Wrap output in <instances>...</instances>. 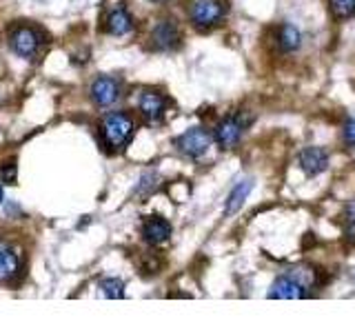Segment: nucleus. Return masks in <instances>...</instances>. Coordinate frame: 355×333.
Masks as SVG:
<instances>
[{
  "label": "nucleus",
  "mask_w": 355,
  "mask_h": 333,
  "mask_svg": "<svg viewBox=\"0 0 355 333\" xmlns=\"http://www.w3.org/2000/svg\"><path fill=\"white\" fill-rule=\"evenodd\" d=\"M100 129H103V138L107 142V147L111 149H122L125 144L131 140L133 136V118L122 114V111H111V114H107L103 118V125H100Z\"/></svg>",
  "instance_id": "obj_1"
},
{
  "label": "nucleus",
  "mask_w": 355,
  "mask_h": 333,
  "mask_svg": "<svg viewBox=\"0 0 355 333\" xmlns=\"http://www.w3.org/2000/svg\"><path fill=\"white\" fill-rule=\"evenodd\" d=\"M227 16L225 0H191L189 5V18H191L193 27L200 31L218 27Z\"/></svg>",
  "instance_id": "obj_2"
},
{
  "label": "nucleus",
  "mask_w": 355,
  "mask_h": 333,
  "mask_svg": "<svg viewBox=\"0 0 355 333\" xmlns=\"http://www.w3.org/2000/svg\"><path fill=\"white\" fill-rule=\"evenodd\" d=\"M211 140H214V136H211L207 129L191 127L175 140V147L180 153H184L187 158H202L211 147Z\"/></svg>",
  "instance_id": "obj_3"
},
{
  "label": "nucleus",
  "mask_w": 355,
  "mask_h": 333,
  "mask_svg": "<svg viewBox=\"0 0 355 333\" xmlns=\"http://www.w3.org/2000/svg\"><path fill=\"white\" fill-rule=\"evenodd\" d=\"M249 122H251V118H242V114L220 120L216 131H214V140L220 144L222 149H233L240 142L242 133H244V129H247Z\"/></svg>",
  "instance_id": "obj_4"
},
{
  "label": "nucleus",
  "mask_w": 355,
  "mask_h": 333,
  "mask_svg": "<svg viewBox=\"0 0 355 333\" xmlns=\"http://www.w3.org/2000/svg\"><path fill=\"white\" fill-rule=\"evenodd\" d=\"M42 33L33 27H16L9 36V44L20 58H33L42 47Z\"/></svg>",
  "instance_id": "obj_5"
},
{
  "label": "nucleus",
  "mask_w": 355,
  "mask_h": 333,
  "mask_svg": "<svg viewBox=\"0 0 355 333\" xmlns=\"http://www.w3.org/2000/svg\"><path fill=\"white\" fill-rule=\"evenodd\" d=\"M180 29H178L175 20H160L151 31V44L158 51H171L180 44Z\"/></svg>",
  "instance_id": "obj_6"
},
{
  "label": "nucleus",
  "mask_w": 355,
  "mask_h": 333,
  "mask_svg": "<svg viewBox=\"0 0 355 333\" xmlns=\"http://www.w3.org/2000/svg\"><path fill=\"white\" fill-rule=\"evenodd\" d=\"M269 298L271 300H300V298H306V287L300 282L293 273H286V275H280L271 284Z\"/></svg>",
  "instance_id": "obj_7"
},
{
  "label": "nucleus",
  "mask_w": 355,
  "mask_h": 333,
  "mask_svg": "<svg viewBox=\"0 0 355 333\" xmlns=\"http://www.w3.org/2000/svg\"><path fill=\"white\" fill-rule=\"evenodd\" d=\"M89 94H92V100L98 107H111L120 98V83L116 78H109V76L96 78L92 89H89Z\"/></svg>",
  "instance_id": "obj_8"
},
{
  "label": "nucleus",
  "mask_w": 355,
  "mask_h": 333,
  "mask_svg": "<svg viewBox=\"0 0 355 333\" xmlns=\"http://www.w3.org/2000/svg\"><path fill=\"white\" fill-rule=\"evenodd\" d=\"M297 162H300V169H302L306 176H318L322 171H327L329 153L322 147H306V149L300 151Z\"/></svg>",
  "instance_id": "obj_9"
},
{
  "label": "nucleus",
  "mask_w": 355,
  "mask_h": 333,
  "mask_svg": "<svg viewBox=\"0 0 355 333\" xmlns=\"http://www.w3.org/2000/svg\"><path fill=\"white\" fill-rule=\"evenodd\" d=\"M138 109L149 122H155L162 118L164 109H166V100L158 92H144L138 100Z\"/></svg>",
  "instance_id": "obj_10"
},
{
  "label": "nucleus",
  "mask_w": 355,
  "mask_h": 333,
  "mask_svg": "<svg viewBox=\"0 0 355 333\" xmlns=\"http://www.w3.org/2000/svg\"><path fill=\"white\" fill-rule=\"evenodd\" d=\"M171 225L166 222L164 218H149L147 222H144L142 227V236L144 240H147L149 244H164L166 240L171 238Z\"/></svg>",
  "instance_id": "obj_11"
},
{
  "label": "nucleus",
  "mask_w": 355,
  "mask_h": 333,
  "mask_svg": "<svg viewBox=\"0 0 355 333\" xmlns=\"http://www.w3.org/2000/svg\"><path fill=\"white\" fill-rule=\"evenodd\" d=\"M251 189H253V180H251V178H244V180H240L236 187L231 189V194L227 198V205H225V216L238 214V211L242 209V205L247 203Z\"/></svg>",
  "instance_id": "obj_12"
},
{
  "label": "nucleus",
  "mask_w": 355,
  "mask_h": 333,
  "mask_svg": "<svg viewBox=\"0 0 355 333\" xmlns=\"http://www.w3.org/2000/svg\"><path fill=\"white\" fill-rule=\"evenodd\" d=\"M20 269V258L18 253L9 247L5 240H0V282L11 280Z\"/></svg>",
  "instance_id": "obj_13"
},
{
  "label": "nucleus",
  "mask_w": 355,
  "mask_h": 333,
  "mask_svg": "<svg viewBox=\"0 0 355 333\" xmlns=\"http://www.w3.org/2000/svg\"><path fill=\"white\" fill-rule=\"evenodd\" d=\"M131 29H133V20L125 7H118L107 16V31L111 36H127Z\"/></svg>",
  "instance_id": "obj_14"
},
{
  "label": "nucleus",
  "mask_w": 355,
  "mask_h": 333,
  "mask_svg": "<svg viewBox=\"0 0 355 333\" xmlns=\"http://www.w3.org/2000/svg\"><path fill=\"white\" fill-rule=\"evenodd\" d=\"M275 42H277V47H280V51L291 53V51H295L300 47V44H302V36H300L297 27L288 25V22H286V25H282L280 29H277Z\"/></svg>",
  "instance_id": "obj_15"
},
{
  "label": "nucleus",
  "mask_w": 355,
  "mask_h": 333,
  "mask_svg": "<svg viewBox=\"0 0 355 333\" xmlns=\"http://www.w3.org/2000/svg\"><path fill=\"white\" fill-rule=\"evenodd\" d=\"M329 7L338 20H347L355 14V0H329Z\"/></svg>",
  "instance_id": "obj_16"
},
{
  "label": "nucleus",
  "mask_w": 355,
  "mask_h": 333,
  "mask_svg": "<svg viewBox=\"0 0 355 333\" xmlns=\"http://www.w3.org/2000/svg\"><path fill=\"white\" fill-rule=\"evenodd\" d=\"M100 289L111 300L125 298V282L118 280V278H105V280H100Z\"/></svg>",
  "instance_id": "obj_17"
},
{
  "label": "nucleus",
  "mask_w": 355,
  "mask_h": 333,
  "mask_svg": "<svg viewBox=\"0 0 355 333\" xmlns=\"http://www.w3.org/2000/svg\"><path fill=\"white\" fill-rule=\"evenodd\" d=\"M0 178H3L5 182L16 180V160H7L0 164Z\"/></svg>",
  "instance_id": "obj_18"
},
{
  "label": "nucleus",
  "mask_w": 355,
  "mask_h": 333,
  "mask_svg": "<svg viewBox=\"0 0 355 333\" xmlns=\"http://www.w3.org/2000/svg\"><path fill=\"white\" fill-rule=\"evenodd\" d=\"M342 138H344V144H349V147H355V120H347L342 127Z\"/></svg>",
  "instance_id": "obj_19"
},
{
  "label": "nucleus",
  "mask_w": 355,
  "mask_h": 333,
  "mask_svg": "<svg viewBox=\"0 0 355 333\" xmlns=\"http://www.w3.org/2000/svg\"><path fill=\"white\" fill-rule=\"evenodd\" d=\"M155 180H158V178H155L153 173H147V176H144V178H142V182L138 185V194H140V196H147V194L151 191V189L158 187V182H155Z\"/></svg>",
  "instance_id": "obj_20"
},
{
  "label": "nucleus",
  "mask_w": 355,
  "mask_h": 333,
  "mask_svg": "<svg viewBox=\"0 0 355 333\" xmlns=\"http://www.w3.org/2000/svg\"><path fill=\"white\" fill-rule=\"evenodd\" d=\"M342 218H344V222L347 225H355V198L353 200H349L347 205H344V211H342Z\"/></svg>",
  "instance_id": "obj_21"
},
{
  "label": "nucleus",
  "mask_w": 355,
  "mask_h": 333,
  "mask_svg": "<svg viewBox=\"0 0 355 333\" xmlns=\"http://www.w3.org/2000/svg\"><path fill=\"white\" fill-rule=\"evenodd\" d=\"M5 200V191H3V187H0V203Z\"/></svg>",
  "instance_id": "obj_22"
},
{
  "label": "nucleus",
  "mask_w": 355,
  "mask_h": 333,
  "mask_svg": "<svg viewBox=\"0 0 355 333\" xmlns=\"http://www.w3.org/2000/svg\"><path fill=\"white\" fill-rule=\"evenodd\" d=\"M153 3H164V0H153Z\"/></svg>",
  "instance_id": "obj_23"
}]
</instances>
